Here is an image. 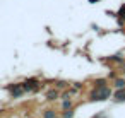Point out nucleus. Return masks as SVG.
I'll use <instances>...</instances> for the list:
<instances>
[{"instance_id":"nucleus-12","label":"nucleus","mask_w":125,"mask_h":118,"mask_svg":"<svg viewBox=\"0 0 125 118\" xmlns=\"http://www.w3.org/2000/svg\"><path fill=\"white\" fill-rule=\"evenodd\" d=\"M106 82H108V80H106V79H96V80H94V82H93V84H94V86H104V84H106Z\"/></svg>"},{"instance_id":"nucleus-17","label":"nucleus","mask_w":125,"mask_h":118,"mask_svg":"<svg viewBox=\"0 0 125 118\" xmlns=\"http://www.w3.org/2000/svg\"><path fill=\"white\" fill-rule=\"evenodd\" d=\"M55 118H60V116H55Z\"/></svg>"},{"instance_id":"nucleus-10","label":"nucleus","mask_w":125,"mask_h":118,"mask_svg":"<svg viewBox=\"0 0 125 118\" xmlns=\"http://www.w3.org/2000/svg\"><path fill=\"white\" fill-rule=\"evenodd\" d=\"M74 115H75L74 108H70V109H63V113H62V118H74Z\"/></svg>"},{"instance_id":"nucleus-5","label":"nucleus","mask_w":125,"mask_h":118,"mask_svg":"<svg viewBox=\"0 0 125 118\" xmlns=\"http://www.w3.org/2000/svg\"><path fill=\"white\" fill-rule=\"evenodd\" d=\"M58 96H60V91H58L57 87H53V89H50V91L46 92V99H48V101H55V99H58Z\"/></svg>"},{"instance_id":"nucleus-9","label":"nucleus","mask_w":125,"mask_h":118,"mask_svg":"<svg viewBox=\"0 0 125 118\" xmlns=\"http://www.w3.org/2000/svg\"><path fill=\"white\" fill-rule=\"evenodd\" d=\"M116 17H118L120 22H125V4L120 5V9H118V12H116Z\"/></svg>"},{"instance_id":"nucleus-4","label":"nucleus","mask_w":125,"mask_h":118,"mask_svg":"<svg viewBox=\"0 0 125 118\" xmlns=\"http://www.w3.org/2000/svg\"><path fill=\"white\" fill-rule=\"evenodd\" d=\"M113 99H115L116 103H125V87L116 89V91L113 92Z\"/></svg>"},{"instance_id":"nucleus-13","label":"nucleus","mask_w":125,"mask_h":118,"mask_svg":"<svg viewBox=\"0 0 125 118\" xmlns=\"http://www.w3.org/2000/svg\"><path fill=\"white\" fill-rule=\"evenodd\" d=\"M63 87H67V82H63V80L57 82V89H58V91H60V89H63Z\"/></svg>"},{"instance_id":"nucleus-2","label":"nucleus","mask_w":125,"mask_h":118,"mask_svg":"<svg viewBox=\"0 0 125 118\" xmlns=\"http://www.w3.org/2000/svg\"><path fill=\"white\" fill-rule=\"evenodd\" d=\"M22 84V89H24V92H33V91H38L40 89V80L36 79V77H29V79H26V80H22L21 82Z\"/></svg>"},{"instance_id":"nucleus-14","label":"nucleus","mask_w":125,"mask_h":118,"mask_svg":"<svg viewBox=\"0 0 125 118\" xmlns=\"http://www.w3.org/2000/svg\"><path fill=\"white\" fill-rule=\"evenodd\" d=\"M93 118H108V116H106V113H104V111H101V113H98V115H94Z\"/></svg>"},{"instance_id":"nucleus-7","label":"nucleus","mask_w":125,"mask_h":118,"mask_svg":"<svg viewBox=\"0 0 125 118\" xmlns=\"http://www.w3.org/2000/svg\"><path fill=\"white\" fill-rule=\"evenodd\" d=\"M43 118H55V116H58L57 115V111H55V108H46L45 111H43V115H41Z\"/></svg>"},{"instance_id":"nucleus-6","label":"nucleus","mask_w":125,"mask_h":118,"mask_svg":"<svg viewBox=\"0 0 125 118\" xmlns=\"http://www.w3.org/2000/svg\"><path fill=\"white\" fill-rule=\"evenodd\" d=\"M113 87H115V89L125 87V77H115V79H113Z\"/></svg>"},{"instance_id":"nucleus-1","label":"nucleus","mask_w":125,"mask_h":118,"mask_svg":"<svg viewBox=\"0 0 125 118\" xmlns=\"http://www.w3.org/2000/svg\"><path fill=\"white\" fill-rule=\"evenodd\" d=\"M113 96L110 86H94L93 91L89 92V101H106Z\"/></svg>"},{"instance_id":"nucleus-3","label":"nucleus","mask_w":125,"mask_h":118,"mask_svg":"<svg viewBox=\"0 0 125 118\" xmlns=\"http://www.w3.org/2000/svg\"><path fill=\"white\" fill-rule=\"evenodd\" d=\"M7 89H9V92H10V98L12 99H19L21 96H24L26 92H24V89H22V84L19 82V84H10V86H7Z\"/></svg>"},{"instance_id":"nucleus-16","label":"nucleus","mask_w":125,"mask_h":118,"mask_svg":"<svg viewBox=\"0 0 125 118\" xmlns=\"http://www.w3.org/2000/svg\"><path fill=\"white\" fill-rule=\"evenodd\" d=\"M89 4H98V2H101V0H87Z\"/></svg>"},{"instance_id":"nucleus-15","label":"nucleus","mask_w":125,"mask_h":118,"mask_svg":"<svg viewBox=\"0 0 125 118\" xmlns=\"http://www.w3.org/2000/svg\"><path fill=\"white\" fill-rule=\"evenodd\" d=\"M120 70H122V72H123V74H125V60H123V62H122V63H120Z\"/></svg>"},{"instance_id":"nucleus-18","label":"nucleus","mask_w":125,"mask_h":118,"mask_svg":"<svg viewBox=\"0 0 125 118\" xmlns=\"http://www.w3.org/2000/svg\"><path fill=\"white\" fill-rule=\"evenodd\" d=\"M0 113H2V109H0Z\"/></svg>"},{"instance_id":"nucleus-8","label":"nucleus","mask_w":125,"mask_h":118,"mask_svg":"<svg viewBox=\"0 0 125 118\" xmlns=\"http://www.w3.org/2000/svg\"><path fill=\"white\" fill-rule=\"evenodd\" d=\"M70 108H74L72 98H63V101H62V109H70Z\"/></svg>"},{"instance_id":"nucleus-11","label":"nucleus","mask_w":125,"mask_h":118,"mask_svg":"<svg viewBox=\"0 0 125 118\" xmlns=\"http://www.w3.org/2000/svg\"><path fill=\"white\" fill-rule=\"evenodd\" d=\"M110 62H115V63H122V62H123V57H120V55H113V57H110Z\"/></svg>"}]
</instances>
